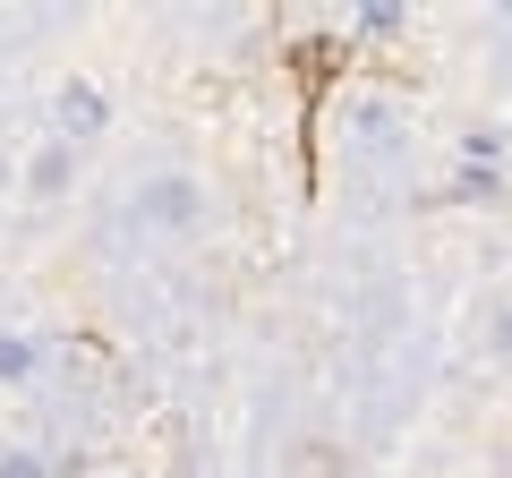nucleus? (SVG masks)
Segmentation results:
<instances>
[{"label": "nucleus", "instance_id": "nucleus-1", "mask_svg": "<svg viewBox=\"0 0 512 478\" xmlns=\"http://www.w3.org/2000/svg\"><path fill=\"white\" fill-rule=\"evenodd\" d=\"M0 478H35V470H26V461H0Z\"/></svg>", "mask_w": 512, "mask_h": 478}]
</instances>
